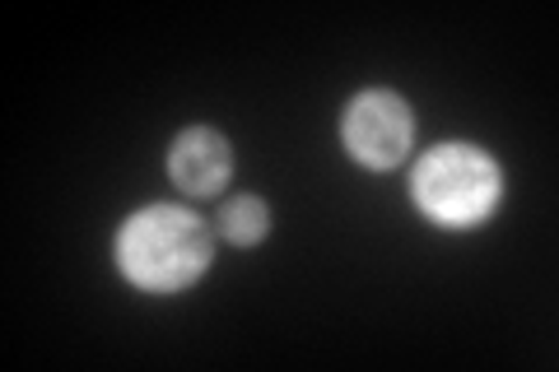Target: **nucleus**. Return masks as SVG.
I'll return each instance as SVG.
<instances>
[{
	"label": "nucleus",
	"mask_w": 559,
	"mask_h": 372,
	"mask_svg": "<svg viewBox=\"0 0 559 372\" xmlns=\"http://www.w3.org/2000/svg\"><path fill=\"white\" fill-rule=\"evenodd\" d=\"M499 196H503V172L476 145H439L411 172L415 209L443 228H471L489 219Z\"/></svg>",
	"instance_id": "obj_2"
},
{
	"label": "nucleus",
	"mask_w": 559,
	"mask_h": 372,
	"mask_svg": "<svg viewBox=\"0 0 559 372\" xmlns=\"http://www.w3.org/2000/svg\"><path fill=\"white\" fill-rule=\"evenodd\" d=\"M219 233L229 238L234 247H252L266 238V228H271V209L261 196H234V201H224L219 209Z\"/></svg>",
	"instance_id": "obj_5"
},
{
	"label": "nucleus",
	"mask_w": 559,
	"mask_h": 372,
	"mask_svg": "<svg viewBox=\"0 0 559 372\" xmlns=\"http://www.w3.org/2000/svg\"><path fill=\"white\" fill-rule=\"evenodd\" d=\"M234 172V149L229 140L210 127H187L168 149V177L187 196H215Z\"/></svg>",
	"instance_id": "obj_4"
},
{
	"label": "nucleus",
	"mask_w": 559,
	"mask_h": 372,
	"mask_svg": "<svg viewBox=\"0 0 559 372\" xmlns=\"http://www.w3.org/2000/svg\"><path fill=\"white\" fill-rule=\"evenodd\" d=\"M415 135V117L406 108V98L392 88H364L349 98V108L341 117V140L345 154L359 158L364 168H396L411 149Z\"/></svg>",
	"instance_id": "obj_3"
},
{
	"label": "nucleus",
	"mask_w": 559,
	"mask_h": 372,
	"mask_svg": "<svg viewBox=\"0 0 559 372\" xmlns=\"http://www.w3.org/2000/svg\"><path fill=\"white\" fill-rule=\"evenodd\" d=\"M215 242L197 209L145 205L117 233V265L131 285L150 293H182L210 271Z\"/></svg>",
	"instance_id": "obj_1"
}]
</instances>
